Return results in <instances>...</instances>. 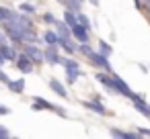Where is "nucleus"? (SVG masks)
Wrapping results in <instances>:
<instances>
[{
    "mask_svg": "<svg viewBox=\"0 0 150 139\" xmlns=\"http://www.w3.org/2000/svg\"><path fill=\"white\" fill-rule=\"evenodd\" d=\"M31 110H54L56 115H60V117H68L66 115V110L62 108V106H58V104H52L50 100H45V98H41V96H35L33 98V104H31Z\"/></svg>",
    "mask_w": 150,
    "mask_h": 139,
    "instance_id": "f257e3e1",
    "label": "nucleus"
},
{
    "mask_svg": "<svg viewBox=\"0 0 150 139\" xmlns=\"http://www.w3.org/2000/svg\"><path fill=\"white\" fill-rule=\"evenodd\" d=\"M23 51L31 57V61H33L35 66L45 64V59H43V49H39L37 43H25V45H23Z\"/></svg>",
    "mask_w": 150,
    "mask_h": 139,
    "instance_id": "f03ea898",
    "label": "nucleus"
},
{
    "mask_svg": "<svg viewBox=\"0 0 150 139\" xmlns=\"http://www.w3.org/2000/svg\"><path fill=\"white\" fill-rule=\"evenodd\" d=\"M88 61H91L95 68H99V70H105V72H111V74H113L111 64H109V55H103L101 51H93V53H88Z\"/></svg>",
    "mask_w": 150,
    "mask_h": 139,
    "instance_id": "7ed1b4c3",
    "label": "nucleus"
},
{
    "mask_svg": "<svg viewBox=\"0 0 150 139\" xmlns=\"http://www.w3.org/2000/svg\"><path fill=\"white\" fill-rule=\"evenodd\" d=\"M15 66H17V70L21 72V74H31L33 70H35V64L31 61V57L25 53V51H21L19 55H17V59L13 61Z\"/></svg>",
    "mask_w": 150,
    "mask_h": 139,
    "instance_id": "20e7f679",
    "label": "nucleus"
},
{
    "mask_svg": "<svg viewBox=\"0 0 150 139\" xmlns=\"http://www.w3.org/2000/svg\"><path fill=\"white\" fill-rule=\"evenodd\" d=\"M43 59H45V64H50V66L62 64V55H60V51H58V45H47V47L43 49Z\"/></svg>",
    "mask_w": 150,
    "mask_h": 139,
    "instance_id": "39448f33",
    "label": "nucleus"
},
{
    "mask_svg": "<svg viewBox=\"0 0 150 139\" xmlns=\"http://www.w3.org/2000/svg\"><path fill=\"white\" fill-rule=\"evenodd\" d=\"M70 31H72V37H74L78 43H84V41H88V35H91V31H88V29H84V27H82L78 21H76L72 27H70Z\"/></svg>",
    "mask_w": 150,
    "mask_h": 139,
    "instance_id": "423d86ee",
    "label": "nucleus"
},
{
    "mask_svg": "<svg viewBox=\"0 0 150 139\" xmlns=\"http://www.w3.org/2000/svg\"><path fill=\"white\" fill-rule=\"evenodd\" d=\"M113 92H119V94L125 96V98H132V94H134L132 88H129L119 76H115V74H113Z\"/></svg>",
    "mask_w": 150,
    "mask_h": 139,
    "instance_id": "0eeeda50",
    "label": "nucleus"
},
{
    "mask_svg": "<svg viewBox=\"0 0 150 139\" xmlns=\"http://www.w3.org/2000/svg\"><path fill=\"white\" fill-rule=\"evenodd\" d=\"M82 104H84V108H88V110H93V112H97V115H109V110H107L105 104L99 100V96H95L93 100H84Z\"/></svg>",
    "mask_w": 150,
    "mask_h": 139,
    "instance_id": "6e6552de",
    "label": "nucleus"
},
{
    "mask_svg": "<svg viewBox=\"0 0 150 139\" xmlns=\"http://www.w3.org/2000/svg\"><path fill=\"white\" fill-rule=\"evenodd\" d=\"M0 55H2L6 61H15L17 59V55H19V51L15 49V45L8 41V43H2L0 45Z\"/></svg>",
    "mask_w": 150,
    "mask_h": 139,
    "instance_id": "1a4fd4ad",
    "label": "nucleus"
},
{
    "mask_svg": "<svg viewBox=\"0 0 150 139\" xmlns=\"http://www.w3.org/2000/svg\"><path fill=\"white\" fill-rule=\"evenodd\" d=\"M58 47H62L68 55H74V53L78 51V41H76L74 37H70V39H60Z\"/></svg>",
    "mask_w": 150,
    "mask_h": 139,
    "instance_id": "9d476101",
    "label": "nucleus"
},
{
    "mask_svg": "<svg viewBox=\"0 0 150 139\" xmlns=\"http://www.w3.org/2000/svg\"><path fill=\"white\" fill-rule=\"evenodd\" d=\"M50 88L58 94V96H62V98H68V90H66V86L58 80V78H52L50 80Z\"/></svg>",
    "mask_w": 150,
    "mask_h": 139,
    "instance_id": "9b49d317",
    "label": "nucleus"
},
{
    "mask_svg": "<svg viewBox=\"0 0 150 139\" xmlns=\"http://www.w3.org/2000/svg\"><path fill=\"white\" fill-rule=\"evenodd\" d=\"M56 33L60 35V39H70L72 37V31H70V27L64 23V21H56Z\"/></svg>",
    "mask_w": 150,
    "mask_h": 139,
    "instance_id": "f8f14e48",
    "label": "nucleus"
},
{
    "mask_svg": "<svg viewBox=\"0 0 150 139\" xmlns=\"http://www.w3.org/2000/svg\"><path fill=\"white\" fill-rule=\"evenodd\" d=\"M6 88H8L11 92H15V94H23V92H25V78L11 80V82L6 84Z\"/></svg>",
    "mask_w": 150,
    "mask_h": 139,
    "instance_id": "ddd939ff",
    "label": "nucleus"
},
{
    "mask_svg": "<svg viewBox=\"0 0 150 139\" xmlns=\"http://www.w3.org/2000/svg\"><path fill=\"white\" fill-rule=\"evenodd\" d=\"M17 17H19V13H15V10H11V8L0 4V25L6 23V21H15Z\"/></svg>",
    "mask_w": 150,
    "mask_h": 139,
    "instance_id": "4468645a",
    "label": "nucleus"
},
{
    "mask_svg": "<svg viewBox=\"0 0 150 139\" xmlns=\"http://www.w3.org/2000/svg\"><path fill=\"white\" fill-rule=\"evenodd\" d=\"M41 39H43V43H45V45H58V43H60V35H58L54 29H47V31L43 33V37H41Z\"/></svg>",
    "mask_w": 150,
    "mask_h": 139,
    "instance_id": "2eb2a0df",
    "label": "nucleus"
},
{
    "mask_svg": "<svg viewBox=\"0 0 150 139\" xmlns=\"http://www.w3.org/2000/svg\"><path fill=\"white\" fill-rule=\"evenodd\" d=\"M62 66H64L66 72H70V70H80V64H78L76 59H72V57H62Z\"/></svg>",
    "mask_w": 150,
    "mask_h": 139,
    "instance_id": "dca6fc26",
    "label": "nucleus"
},
{
    "mask_svg": "<svg viewBox=\"0 0 150 139\" xmlns=\"http://www.w3.org/2000/svg\"><path fill=\"white\" fill-rule=\"evenodd\" d=\"M64 23H66L68 27H72V25L76 23V13L70 10V8H66V10H64Z\"/></svg>",
    "mask_w": 150,
    "mask_h": 139,
    "instance_id": "f3484780",
    "label": "nucleus"
},
{
    "mask_svg": "<svg viewBox=\"0 0 150 139\" xmlns=\"http://www.w3.org/2000/svg\"><path fill=\"white\" fill-rule=\"evenodd\" d=\"M80 6H82L80 0H66V2H64V8H70L74 13H80Z\"/></svg>",
    "mask_w": 150,
    "mask_h": 139,
    "instance_id": "a211bd4d",
    "label": "nucleus"
},
{
    "mask_svg": "<svg viewBox=\"0 0 150 139\" xmlns=\"http://www.w3.org/2000/svg\"><path fill=\"white\" fill-rule=\"evenodd\" d=\"M80 74H82L80 70H70V72H66V82H68V84H74V82L80 78Z\"/></svg>",
    "mask_w": 150,
    "mask_h": 139,
    "instance_id": "6ab92c4d",
    "label": "nucleus"
},
{
    "mask_svg": "<svg viewBox=\"0 0 150 139\" xmlns=\"http://www.w3.org/2000/svg\"><path fill=\"white\" fill-rule=\"evenodd\" d=\"M19 10L25 13V15H33V13H35V4H31V2H21V4H19Z\"/></svg>",
    "mask_w": 150,
    "mask_h": 139,
    "instance_id": "aec40b11",
    "label": "nucleus"
},
{
    "mask_svg": "<svg viewBox=\"0 0 150 139\" xmlns=\"http://www.w3.org/2000/svg\"><path fill=\"white\" fill-rule=\"evenodd\" d=\"M99 51H101L103 55H111V53H113V47H111L107 41H103V39H101V41H99Z\"/></svg>",
    "mask_w": 150,
    "mask_h": 139,
    "instance_id": "412c9836",
    "label": "nucleus"
},
{
    "mask_svg": "<svg viewBox=\"0 0 150 139\" xmlns=\"http://www.w3.org/2000/svg\"><path fill=\"white\" fill-rule=\"evenodd\" d=\"M76 21L84 27V29H88L91 31V21H88V17L86 15H82V13H76Z\"/></svg>",
    "mask_w": 150,
    "mask_h": 139,
    "instance_id": "4be33fe9",
    "label": "nucleus"
},
{
    "mask_svg": "<svg viewBox=\"0 0 150 139\" xmlns=\"http://www.w3.org/2000/svg\"><path fill=\"white\" fill-rule=\"evenodd\" d=\"M78 51H80L82 55L88 57V53H93V47L88 45V41H84V43H78Z\"/></svg>",
    "mask_w": 150,
    "mask_h": 139,
    "instance_id": "5701e85b",
    "label": "nucleus"
},
{
    "mask_svg": "<svg viewBox=\"0 0 150 139\" xmlns=\"http://www.w3.org/2000/svg\"><path fill=\"white\" fill-rule=\"evenodd\" d=\"M41 19H43V23H47V25H56V21H58L52 13H43V17H41Z\"/></svg>",
    "mask_w": 150,
    "mask_h": 139,
    "instance_id": "b1692460",
    "label": "nucleus"
},
{
    "mask_svg": "<svg viewBox=\"0 0 150 139\" xmlns=\"http://www.w3.org/2000/svg\"><path fill=\"white\" fill-rule=\"evenodd\" d=\"M8 82H11V76H8V74H6L2 68H0V84H4V86H6Z\"/></svg>",
    "mask_w": 150,
    "mask_h": 139,
    "instance_id": "393cba45",
    "label": "nucleus"
},
{
    "mask_svg": "<svg viewBox=\"0 0 150 139\" xmlns=\"http://www.w3.org/2000/svg\"><path fill=\"white\" fill-rule=\"evenodd\" d=\"M8 137H11V131H8V127L0 125V139H8Z\"/></svg>",
    "mask_w": 150,
    "mask_h": 139,
    "instance_id": "a878e982",
    "label": "nucleus"
},
{
    "mask_svg": "<svg viewBox=\"0 0 150 139\" xmlns=\"http://www.w3.org/2000/svg\"><path fill=\"white\" fill-rule=\"evenodd\" d=\"M6 115H11V108L6 104H0V117H6Z\"/></svg>",
    "mask_w": 150,
    "mask_h": 139,
    "instance_id": "bb28decb",
    "label": "nucleus"
},
{
    "mask_svg": "<svg viewBox=\"0 0 150 139\" xmlns=\"http://www.w3.org/2000/svg\"><path fill=\"white\" fill-rule=\"evenodd\" d=\"M138 135H144V137H150V129H142V127H138Z\"/></svg>",
    "mask_w": 150,
    "mask_h": 139,
    "instance_id": "cd10ccee",
    "label": "nucleus"
},
{
    "mask_svg": "<svg viewBox=\"0 0 150 139\" xmlns=\"http://www.w3.org/2000/svg\"><path fill=\"white\" fill-rule=\"evenodd\" d=\"M2 43H8V37L4 35V31H2V29H0V45H2Z\"/></svg>",
    "mask_w": 150,
    "mask_h": 139,
    "instance_id": "c85d7f7f",
    "label": "nucleus"
},
{
    "mask_svg": "<svg viewBox=\"0 0 150 139\" xmlns=\"http://www.w3.org/2000/svg\"><path fill=\"white\" fill-rule=\"evenodd\" d=\"M134 4H136V8L144 10V2H142V0H134Z\"/></svg>",
    "mask_w": 150,
    "mask_h": 139,
    "instance_id": "c756f323",
    "label": "nucleus"
},
{
    "mask_svg": "<svg viewBox=\"0 0 150 139\" xmlns=\"http://www.w3.org/2000/svg\"><path fill=\"white\" fill-rule=\"evenodd\" d=\"M4 64H6V59H4V57H2V55H0V68H2V66H4Z\"/></svg>",
    "mask_w": 150,
    "mask_h": 139,
    "instance_id": "7c9ffc66",
    "label": "nucleus"
},
{
    "mask_svg": "<svg viewBox=\"0 0 150 139\" xmlns=\"http://www.w3.org/2000/svg\"><path fill=\"white\" fill-rule=\"evenodd\" d=\"M144 10H146V15L150 17V6H144Z\"/></svg>",
    "mask_w": 150,
    "mask_h": 139,
    "instance_id": "2f4dec72",
    "label": "nucleus"
},
{
    "mask_svg": "<svg viewBox=\"0 0 150 139\" xmlns=\"http://www.w3.org/2000/svg\"><path fill=\"white\" fill-rule=\"evenodd\" d=\"M88 2H91V4H95V6H97V4H99V0H88Z\"/></svg>",
    "mask_w": 150,
    "mask_h": 139,
    "instance_id": "473e14b6",
    "label": "nucleus"
},
{
    "mask_svg": "<svg viewBox=\"0 0 150 139\" xmlns=\"http://www.w3.org/2000/svg\"><path fill=\"white\" fill-rule=\"evenodd\" d=\"M142 2H144V6H150V0H142Z\"/></svg>",
    "mask_w": 150,
    "mask_h": 139,
    "instance_id": "72a5a7b5",
    "label": "nucleus"
},
{
    "mask_svg": "<svg viewBox=\"0 0 150 139\" xmlns=\"http://www.w3.org/2000/svg\"><path fill=\"white\" fill-rule=\"evenodd\" d=\"M58 2H60V4H62V6H64V2H66V0H58Z\"/></svg>",
    "mask_w": 150,
    "mask_h": 139,
    "instance_id": "f704fd0d",
    "label": "nucleus"
}]
</instances>
